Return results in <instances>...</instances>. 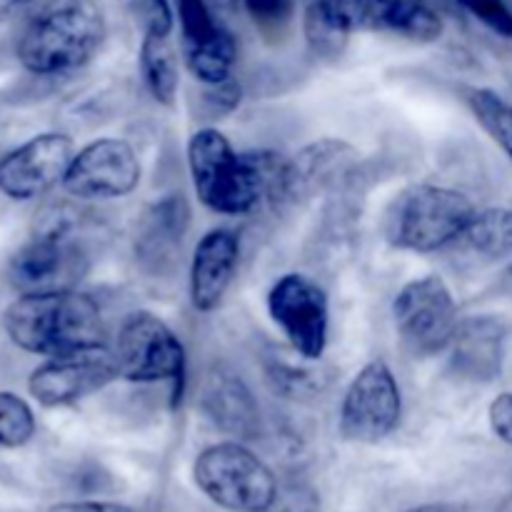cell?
<instances>
[{
    "label": "cell",
    "instance_id": "8fae6325",
    "mask_svg": "<svg viewBox=\"0 0 512 512\" xmlns=\"http://www.w3.org/2000/svg\"><path fill=\"white\" fill-rule=\"evenodd\" d=\"M120 378L118 360L105 345L55 355L33 370L28 393L43 408H68Z\"/></svg>",
    "mask_w": 512,
    "mask_h": 512
},
{
    "label": "cell",
    "instance_id": "4fadbf2b",
    "mask_svg": "<svg viewBox=\"0 0 512 512\" xmlns=\"http://www.w3.org/2000/svg\"><path fill=\"white\" fill-rule=\"evenodd\" d=\"M178 5L183 58L195 80L220 85L233 78L238 43L233 33L215 18L213 0H175Z\"/></svg>",
    "mask_w": 512,
    "mask_h": 512
},
{
    "label": "cell",
    "instance_id": "6da1fadb",
    "mask_svg": "<svg viewBox=\"0 0 512 512\" xmlns=\"http://www.w3.org/2000/svg\"><path fill=\"white\" fill-rule=\"evenodd\" d=\"M105 30L98 0H48L25 23L15 55L28 73L60 78L78 73L98 55Z\"/></svg>",
    "mask_w": 512,
    "mask_h": 512
},
{
    "label": "cell",
    "instance_id": "e575fe53",
    "mask_svg": "<svg viewBox=\"0 0 512 512\" xmlns=\"http://www.w3.org/2000/svg\"><path fill=\"white\" fill-rule=\"evenodd\" d=\"M215 5H220V8H233L235 0H213Z\"/></svg>",
    "mask_w": 512,
    "mask_h": 512
},
{
    "label": "cell",
    "instance_id": "ffe728a7",
    "mask_svg": "<svg viewBox=\"0 0 512 512\" xmlns=\"http://www.w3.org/2000/svg\"><path fill=\"white\" fill-rule=\"evenodd\" d=\"M353 163L355 150L345 140L323 138L318 143H310L295 158H290L295 203L338 185L353 170Z\"/></svg>",
    "mask_w": 512,
    "mask_h": 512
},
{
    "label": "cell",
    "instance_id": "d6a6232c",
    "mask_svg": "<svg viewBox=\"0 0 512 512\" xmlns=\"http://www.w3.org/2000/svg\"><path fill=\"white\" fill-rule=\"evenodd\" d=\"M405 512H473L468 508H458V505H445V503H428V505H418V508H410Z\"/></svg>",
    "mask_w": 512,
    "mask_h": 512
},
{
    "label": "cell",
    "instance_id": "9a60e30c",
    "mask_svg": "<svg viewBox=\"0 0 512 512\" xmlns=\"http://www.w3.org/2000/svg\"><path fill=\"white\" fill-rule=\"evenodd\" d=\"M190 230V203L183 193H168L145 208L135 228V260L148 275H165L178 265Z\"/></svg>",
    "mask_w": 512,
    "mask_h": 512
},
{
    "label": "cell",
    "instance_id": "836d02e7",
    "mask_svg": "<svg viewBox=\"0 0 512 512\" xmlns=\"http://www.w3.org/2000/svg\"><path fill=\"white\" fill-rule=\"evenodd\" d=\"M498 512H512V495L508 500H503V505H500Z\"/></svg>",
    "mask_w": 512,
    "mask_h": 512
},
{
    "label": "cell",
    "instance_id": "4dcf8cb0",
    "mask_svg": "<svg viewBox=\"0 0 512 512\" xmlns=\"http://www.w3.org/2000/svg\"><path fill=\"white\" fill-rule=\"evenodd\" d=\"M48 512H135L123 503H110V500H73V503H58Z\"/></svg>",
    "mask_w": 512,
    "mask_h": 512
},
{
    "label": "cell",
    "instance_id": "e0dca14e",
    "mask_svg": "<svg viewBox=\"0 0 512 512\" xmlns=\"http://www.w3.org/2000/svg\"><path fill=\"white\" fill-rule=\"evenodd\" d=\"M448 350L455 378L465 383H493L503 373L508 328L490 315L460 320Z\"/></svg>",
    "mask_w": 512,
    "mask_h": 512
},
{
    "label": "cell",
    "instance_id": "f1b7e54d",
    "mask_svg": "<svg viewBox=\"0 0 512 512\" xmlns=\"http://www.w3.org/2000/svg\"><path fill=\"white\" fill-rule=\"evenodd\" d=\"M268 512H320V498L310 485L290 483L288 488L280 490Z\"/></svg>",
    "mask_w": 512,
    "mask_h": 512
},
{
    "label": "cell",
    "instance_id": "277c9868",
    "mask_svg": "<svg viewBox=\"0 0 512 512\" xmlns=\"http://www.w3.org/2000/svg\"><path fill=\"white\" fill-rule=\"evenodd\" d=\"M90 270V250L68 215H50L15 250L5 280L20 295L73 290Z\"/></svg>",
    "mask_w": 512,
    "mask_h": 512
},
{
    "label": "cell",
    "instance_id": "2e32d148",
    "mask_svg": "<svg viewBox=\"0 0 512 512\" xmlns=\"http://www.w3.org/2000/svg\"><path fill=\"white\" fill-rule=\"evenodd\" d=\"M350 35L383 33L433 43L443 35V18L423 0H338Z\"/></svg>",
    "mask_w": 512,
    "mask_h": 512
},
{
    "label": "cell",
    "instance_id": "83f0119b",
    "mask_svg": "<svg viewBox=\"0 0 512 512\" xmlns=\"http://www.w3.org/2000/svg\"><path fill=\"white\" fill-rule=\"evenodd\" d=\"M468 13H473L480 23L488 25L503 38H512V10L505 0H455Z\"/></svg>",
    "mask_w": 512,
    "mask_h": 512
},
{
    "label": "cell",
    "instance_id": "484cf974",
    "mask_svg": "<svg viewBox=\"0 0 512 512\" xmlns=\"http://www.w3.org/2000/svg\"><path fill=\"white\" fill-rule=\"evenodd\" d=\"M303 0H243L250 20L265 38H280L293 23Z\"/></svg>",
    "mask_w": 512,
    "mask_h": 512
},
{
    "label": "cell",
    "instance_id": "d590c367",
    "mask_svg": "<svg viewBox=\"0 0 512 512\" xmlns=\"http://www.w3.org/2000/svg\"><path fill=\"white\" fill-rule=\"evenodd\" d=\"M505 288H508L512 293V268L508 270V273H505Z\"/></svg>",
    "mask_w": 512,
    "mask_h": 512
},
{
    "label": "cell",
    "instance_id": "52a82bcc",
    "mask_svg": "<svg viewBox=\"0 0 512 512\" xmlns=\"http://www.w3.org/2000/svg\"><path fill=\"white\" fill-rule=\"evenodd\" d=\"M115 360H118L120 378L130 383L168 380L173 388V408L180 405L185 393L188 358L178 335L158 315L140 310L123 320L115 343Z\"/></svg>",
    "mask_w": 512,
    "mask_h": 512
},
{
    "label": "cell",
    "instance_id": "5b68a950",
    "mask_svg": "<svg viewBox=\"0 0 512 512\" xmlns=\"http://www.w3.org/2000/svg\"><path fill=\"white\" fill-rule=\"evenodd\" d=\"M188 168L198 200L220 215H248L260 205L248 153H238L218 128H200L188 140Z\"/></svg>",
    "mask_w": 512,
    "mask_h": 512
},
{
    "label": "cell",
    "instance_id": "30bf717a",
    "mask_svg": "<svg viewBox=\"0 0 512 512\" xmlns=\"http://www.w3.org/2000/svg\"><path fill=\"white\" fill-rule=\"evenodd\" d=\"M268 313L293 353L320 360L328 348L330 303L323 285L300 273H285L268 293Z\"/></svg>",
    "mask_w": 512,
    "mask_h": 512
},
{
    "label": "cell",
    "instance_id": "8992f818",
    "mask_svg": "<svg viewBox=\"0 0 512 512\" xmlns=\"http://www.w3.org/2000/svg\"><path fill=\"white\" fill-rule=\"evenodd\" d=\"M200 493L230 512H268L280 488L275 473L240 440L205 448L193 463Z\"/></svg>",
    "mask_w": 512,
    "mask_h": 512
},
{
    "label": "cell",
    "instance_id": "f546056e",
    "mask_svg": "<svg viewBox=\"0 0 512 512\" xmlns=\"http://www.w3.org/2000/svg\"><path fill=\"white\" fill-rule=\"evenodd\" d=\"M488 420L493 433L498 435L503 443L512 445V393H503L490 403Z\"/></svg>",
    "mask_w": 512,
    "mask_h": 512
},
{
    "label": "cell",
    "instance_id": "7c38bea8",
    "mask_svg": "<svg viewBox=\"0 0 512 512\" xmlns=\"http://www.w3.org/2000/svg\"><path fill=\"white\" fill-rule=\"evenodd\" d=\"M140 175L143 165L128 140L100 138L73 155L60 185L78 200H115L133 193Z\"/></svg>",
    "mask_w": 512,
    "mask_h": 512
},
{
    "label": "cell",
    "instance_id": "5bb4252c",
    "mask_svg": "<svg viewBox=\"0 0 512 512\" xmlns=\"http://www.w3.org/2000/svg\"><path fill=\"white\" fill-rule=\"evenodd\" d=\"M73 140L65 133H40L0 158V193L10 200H33L63 183L73 160Z\"/></svg>",
    "mask_w": 512,
    "mask_h": 512
},
{
    "label": "cell",
    "instance_id": "ba28073f",
    "mask_svg": "<svg viewBox=\"0 0 512 512\" xmlns=\"http://www.w3.org/2000/svg\"><path fill=\"white\" fill-rule=\"evenodd\" d=\"M393 320L400 343L415 358L448 350L460 323L453 293L438 275L405 283L393 300Z\"/></svg>",
    "mask_w": 512,
    "mask_h": 512
},
{
    "label": "cell",
    "instance_id": "7a4b0ae2",
    "mask_svg": "<svg viewBox=\"0 0 512 512\" xmlns=\"http://www.w3.org/2000/svg\"><path fill=\"white\" fill-rule=\"evenodd\" d=\"M3 328L10 343L45 358L105 345L100 305L75 288L20 295L3 313Z\"/></svg>",
    "mask_w": 512,
    "mask_h": 512
},
{
    "label": "cell",
    "instance_id": "44dd1931",
    "mask_svg": "<svg viewBox=\"0 0 512 512\" xmlns=\"http://www.w3.org/2000/svg\"><path fill=\"white\" fill-rule=\"evenodd\" d=\"M455 245L480 263L508 258L512 255V208L475 210Z\"/></svg>",
    "mask_w": 512,
    "mask_h": 512
},
{
    "label": "cell",
    "instance_id": "cb8c5ba5",
    "mask_svg": "<svg viewBox=\"0 0 512 512\" xmlns=\"http://www.w3.org/2000/svg\"><path fill=\"white\" fill-rule=\"evenodd\" d=\"M465 103L480 128L512 160V103L490 88L465 90Z\"/></svg>",
    "mask_w": 512,
    "mask_h": 512
},
{
    "label": "cell",
    "instance_id": "d6986e66",
    "mask_svg": "<svg viewBox=\"0 0 512 512\" xmlns=\"http://www.w3.org/2000/svg\"><path fill=\"white\" fill-rule=\"evenodd\" d=\"M240 263V238L230 228H213L198 240L190 260V303L213 313L228 295Z\"/></svg>",
    "mask_w": 512,
    "mask_h": 512
},
{
    "label": "cell",
    "instance_id": "ac0fdd59",
    "mask_svg": "<svg viewBox=\"0 0 512 512\" xmlns=\"http://www.w3.org/2000/svg\"><path fill=\"white\" fill-rule=\"evenodd\" d=\"M200 410L218 430L235 440H253L260 435V405L245 380L228 365L208 370L200 388Z\"/></svg>",
    "mask_w": 512,
    "mask_h": 512
},
{
    "label": "cell",
    "instance_id": "1f68e13d",
    "mask_svg": "<svg viewBox=\"0 0 512 512\" xmlns=\"http://www.w3.org/2000/svg\"><path fill=\"white\" fill-rule=\"evenodd\" d=\"M30 3H33V0H0V23L15 18V15H18L20 10L28 8Z\"/></svg>",
    "mask_w": 512,
    "mask_h": 512
},
{
    "label": "cell",
    "instance_id": "d4e9b609",
    "mask_svg": "<svg viewBox=\"0 0 512 512\" xmlns=\"http://www.w3.org/2000/svg\"><path fill=\"white\" fill-rule=\"evenodd\" d=\"M33 408L20 395L0 390V450L23 448L35 435Z\"/></svg>",
    "mask_w": 512,
    "mask_h": 512
},
{
    "label": "cell",
    "instance_id": "3957f363",
    "mask_svg": "<svg viewBox=\"0 0 512 512\" xmlns=\"http://www.w3.org/2000/svg\"><path fill=\"white\" fill-rule=\"evenodd\" d=\"M473 215V200L460 190L433 183L410 185L385 213V240L408 253H438L458 243Z\"/></svg>",
    "mask_w": 512,
    "mask_h": 512
},
{
    "label": "cell",
    "instance_id": "603a6c76",
    "mask_svg": "<svg viewBox=\"0 0 512 512\" xmlns=\"http://www.w3.org/2000/svg\"><path fill=\"white\" fill-rule=\"evenodd\" d=\"M303 33L315 55L338 58L350 40L338 0H308L303 13Z\"/></svg>",
    "mask_w": 512,
    "mask_h": 512
},
{
    "label": "cell",
    "instance_id": "7402d4cb",
    "mask_svg": "<svg viewBox=\"0 0 512 512\" xmlns=\"http://www.w3.org/2000/svg\"><path fill=\"white\" fill-rule=\"evenodd\" d=\"M138 65L150 95L158 103L173 105L180 88V68L173 35H143V40H140Z\"/></svg>",
    "mask_w": 512,
    "mask_h": 512
},
{
    "label": "cell",
    "instance_id": "9c48e42d",
    "mask_svg": "<svg viewBox=\"0 0 512 512\" xmlns=\"http://www.w3.org/2000/svg\"><path fill=\"white\" fill-rule=\"evenodd\" d=\"M403 395L385 360H370L350 380L340 405V435L350 443L378 445L398 430Z\"/></svg>",
    "mask_w": 512,
    "mask_h": 512
},
{
    "label": "cell",
    "instance_id": "4316f807",
    "mask_svg": "<svg viewBox=\"0 0 512 512\" xmlns=\"http://www.w3.org/2000/svg\"><path fill=\"white\" fill-rule=\"evenodd\" d=\"M130 10L143 35H173L175 13L170 0H130Z\"/></svg>",
    "mask_w": 512,
    "mask_h": 512
}]
</instances>
